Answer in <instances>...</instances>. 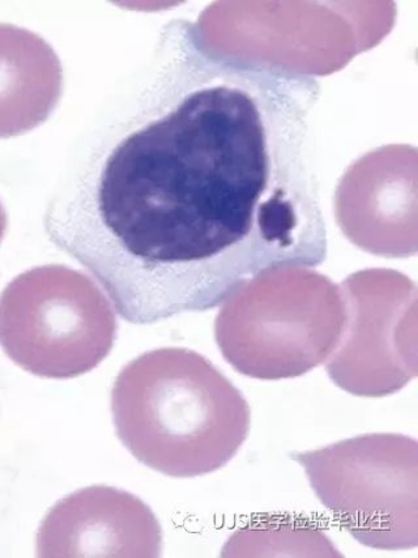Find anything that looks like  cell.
Instances as JSON below:
<instances>
[{"mask_svg": "<svg viewBox=\"0 0 418 558\" xmlns=\"http://www.w3.org/2000/svg\"><path fill=\"white\" fill-rule=\"evenodd\" d=\"M318 78L173 20L111 96L45 214L118 314L152 325L218 307L260 275L323 264Z\"/></svg>", "mask_w": 418, "mask_h": 558, "instance_id": "1", "label": "cell"}, {"mask_svg": "<svg viewBox=\"0 0 418 558\" xmlns=\"http://www.w3.org/2000/svg\"><path fill=\"white\" fill-rule=\"evenodd\" d=\"M118 438L160 474H212L237 456L250 432L242 392L211 361L186 348H160L123 367L111 391Z\"/></svg>", "mask_w": 418, "mask_h": 558, "instance_id": "2", "label": "cell"}, {"mask_svg": "<svg viewBox=\"0 0 418 558\" xmlns=\"http://www.w3.org/2000/svg\"><path fill=\"white\" fill-rule=\"evenodd\" d=\"M345 302L329 279L307 268L260 275L222 305L214 337L246 377L296 378L329 360L342 340Z\"/></svg>", "mask_w": 418, "mask_h": 558, "instance_id": "3", "label": "cell"}, {"mask_svg": "<svg viewBox=\"0 0 418 558\" xmlns=\"http://www.w3.org/2000/svg\"><path fill=\"white\" fill-rule=\"evenodd\" d=\"M115 338V314L107 295L70 267L32 268L0 294V347L35 376H83L109 356Z\"/></svg>", "mask_w": 418, "mask_h": 558, "instance_id": "4", "label": "cell"}, {"mask_svg": "<svg viewBox=\"0 0 418 558\" xmlns=\"http://www.w3.org/2000/svg\"><path fill=\"white\" fill-rule=\"evenodd\" d=\"M318 500L362 546H418V444L377 433L292 456Z\"/></svg>", "mask_w": 418, "mask_h": 558, "instance_id": "5", "label": "cell"}, {"mask_svg": "<svg viewBox=\"0 0 418 558\" xmlns=\"http://www.w3.org/2000/svg\"><path fill=\"white\" fill-rule=\"evenodd\" d=\"M346 286L344 332L327 372L353 396H392L417 376L416 288L394 272L358 274Z\"/></svg>", "mask_w": 418, "mask_h": 558, "instance_id": "6", "label": "cell"}, {"mask_svg": "<svg viewBox=\"0 0 418 558\" xmlns=\"http://www.w3.org/2000/svg\"><path fill=\"white\" fill-rule=\"evenodd\" d=\"M162 530L146 502L126 490L95 485L64 497L44 518L37 556L160 557Z\"/></svg>", "mask_w": 418, "mask_h": 558, "instance_id": "7", "label": "cell"}, {"mask_svg": "<svg viewBox=\"0 0 418 558\" xmlns=\"http://www.w3.org/2000/svg\"><path fill=\"white\" fill-rule=\"evenodd\" d=\"M63 71L42 37L0 24V140L48 121L62 95Z\"/></svg>", "mask_w": 418, "mask_h": 558, "instance_id": "8", "label": "cell"}, {"mask_svg": "<svg viewBox=\"0 0 418 558\" xmlns=\"http://www.w3.org/2000/svg\"><path fill=\"white\" fill-rule=\"evenodd\" d=\"M232 557H342L316 523L305 518L265 515L237 531L226 544Z\"/></svg>", "mask_w": 418, "mask_h": 558, "instance_id": "9", "label": "cell"}, {"mask_svg": "<svg viewBox=\"0 0 418 558\" xmlns=\"http://www.w3.org/2000/svg\"><path fill=\"white\" fill-rule=\"evenodd\" d=\"M5 231H7V214H5V209L2 205V202H0V242H2Z\"/></svg>", "mask_w": 418, "mask_h": 558, "instance_id": "10", "label": "cell"}]
</instances>
